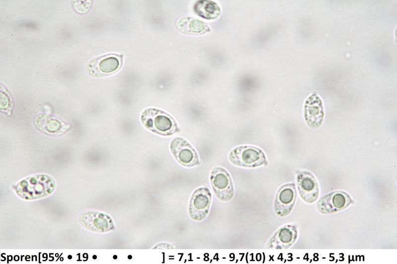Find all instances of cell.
Masks as SVG:
<instances>
[{
  "label": "cell",
  "mask_w": 397,
  "mask_h": 264,
  "mask_svg": "<svg viewBox=\"0 0 397 264\" xmlns=\"http://www.w3.org/2000/svg\"><path fill=\"white\" fill-rule=\"evenodd\" d=\"M53 178L46 175L30 176L19 182L15 187L17 194L26 200H33L47 196L55 187Z\"/></svg>",
  "instance_id": "obj_1"
},
{
  "label": "cell",
  "mask_w": 397,
  "mask_h": 264,
  "mask_svg": "<svg viewBox=\"0 0 397 264\" xmlns=\"http://www.w3.org/2000/svg\"><path fill=\"white\" fill-rule=\"evenodd\" d=\"M140 120L146 128L159 135L170 136L179 131L175 119L157 108L145 109L141 115Z\"/></svg>",
  "instance_id": "obj_2"
},
{
  "label": "cell",
  "mask_w": 397,
  "mask_h": 264,
  "mask_svg": "<svg viewBox=\"0 0 397 264\" xmlns=\"http://www.w3.org/2000/svg\"><path fill=\"white\" fill-rule=\"evenodd\" d=\"M229 159L233 164L244 167L255 168L267 164L264 152L252 146L235 148L230 152Z\"/></svg>",
  "instance_id": "obj_3"
},
{
  "label": "cell",
  "mask_w": 397,
  "mask_h": 264,
  "mask_svg": "<svg viewBox=\"0 0 397 264\" xmlns=\"http://www.w3.org/2000/svg\"><path fill=\"white\" fill-rule=\"evenodd\" d=\"M210 180L217 198L223 202L232 200L234 195L233 183L229 172L221 167H214L210 173Z\"/></svg>",
  "instance_id": "obj_4"
},
{
  "label": "cell",
  "mask_w": 397,
  "mask_h": 264,
  "mask_svg": "<svg viewBox=\"0 0 397 264\" xmlns=\"http://www.w3.org/2000/svg\"><path fill=\"white\" fill-rule=\"evenodd\" d=\"M212 200V195L206 187H200L193 193L189 206V213L196 221H201L205 218L209 213Z\"/></svg>",
  "instance_id": "obj_5"
},
{
  "label": "cell",
  "mask_w": 397,
  "mask_h": 264,
  "mask_svg": "<svg viewBox=\"0 0 397 264\" xmlns=\"http://www.w3.org/2000/svg\"><path fill=\"white\" fill-rule=\"evenodd\" d=\"M122 63V56L117 54H109L96 57L87 64V71L94 77H102L117 71Z\"/></svg>",
  "instance_id": "obj_6"
},
{
  "label": "cell",
  "mask_w": 397,
  "mask_h": 264,
  "mask_svg": "<svg viewBox=\"0 0 397 264\" xmlns=\"http://www.w3.org/2000/svg\"><path fill=\"white\" fill-rule=\"evenodd\" d=\"M170 150L177 161L184 166L193 167L200 163L197 152L184 138H174L170 143Z\"/></svg>",
  "instance_id": "obj_7"
},
{
  "label": "cell",
  "mask_w": 397,
  "mask_h": 264,
  "mask_svg": "<svg viewBox=\"0 0 397 264\" xmlns=\"http://www.w3.org/2000/svg\"><path fill=\"white\" fill-rule=\"evenodd\" d=\"M297 197L295 185L288 183L281 186L276 194L274 209L276 214L280 217L288 215L292 211Z\"/></svg>",
  "instance_id": "obj_8"
},
{
  "label": "cell",
  "mask_w": 397,
  "mask_h": 264,
  "mask_svg": "<svg viewBox=\"0 0 397 264\" xmlns=\"http://www.w3.org/2000/svg\"><path fill=\"white\" fill-rule=\"evenodd\" d=\"M350 196L343 191H334L321 198L318 210L323 213H331L342 210L353 203Z\"/></svg>",
  "instance_id": "obj_9"
},
{
  "label": "cell",
  "mask_w": 397,
  "mask_h": 264,
  "mask_svg": "<svg viewBox=\"0 0 397 264\" xmlns=\"http://www.w3.org/2000/svg\"><path fill=\"white\" fill-rule=\"evenodd\" d=\"M79 221L85 228L95 232H107L114 228L113 221L109 215L97 211H88L83 213L80 216Z\"/></svg>",
  "instance_id": "obj_10"
},
{
  "label": "cell",
  "mask_w": 397,
  "mask_h": 264,
  "mask_svg": "<svg viewBox=\"0 0 397 264\" xmlns=\"http://www.w3.org/2000/svg\"><path fill=\"white\" fill-rule=\"evenodd\" d=\"M298 231L295 226L286 225L280 227L271 237L266 246V249H286L296 241Z\"/></svg>",
  "instance_id": "obj_11"
},
{
  "label": "cell",
  "mask_w": 397,
  "mask_h": 264,
  "mask_svg": "<svg viewBox=\"0 0 397 264\" xmlns=\"http://www.w3.org/2000/svg\"><path fill=\"white\" fill-rule=\"evenodd\" d=\"M324 115L323 103L316 94L306 100L304 106V117L309 126L317 128L322 124Z\"/></svg>",
  "instance_id": "obj_12"
},
{
  "label": "cell",
  "mask_w": 397,
  "mask_h": 264,
  "mask_svg": "<svg viewBox=\"0 0 397 264\" xmlns=\"http://www.w3.org/2000/svg\"><path fill=\"white\" fill-rule=\"evenodd\" d=\"M297 186L302 199L308 203L315 202L319 194L318 183L308 171L300 172L297 177Z\"/></svg>",
  "instance_id": "obj_13"
},
{
  "label": "cell",
  "mask_w": 397,
  "mask_h": 264,
  "mask_svg": "<svg viewBox=\"0 0 397 264\" xmlns=\"http://www.w3.org/2000/svg\"><path fill=\"white\" fill-rule=\"evenodd\" d=\"M36 126L43 133L50 135H60L67 129L63 121L49 116L40 115L35 120Z\"/></svg>",
  "instance_id": "obj_14"
},
{
  "label": "cell",
  "mask_w": 397,
  "mask_h": 264,
  "mask_svg": "<svg viewBox=\"0 0 397 264\" xmlns=\"http://www.w3.org/2000/svg\"><path fill=\"white\" fill-rule=\"evenodd\" d=\"M176 26L181 32L188 34H201L209 30L206 23L190 17L179 19L176 22Z\"/></svg>",
  "instance_id": "obj_15"
},
{
  "label": "cell",
  "mask_w": 397,
  "mask_h": 264,
  "mask_svg": "<svg viewBox=\"0 0 397 264\" xmlns=\"http://www.w3.org/2000/svg\"><path fill=\"white\" fill-rule=\"evenodd\" d=\"M194 9L198 15L207 19L217 18L221 12L218 4L209 0L198 1L195 5Z\"/></svg>",
  "instance_id": "obj_16"
},
{
  "label": "cell",
  "mask_w": 397,
  "mask_h": 264,
  "mask_svg": "<svg viewBox=\"0 0 397 264\" xmlns=\"http://www.w3.org/2000/svg\"><path fill=\"white\" fill-rule=\"evenodd\" d=\"M71 258H72V257H71V256H70V255H69V256H68V259H71Z\"/></svg>",
  "instance_id": "obj_17"
}]
</instances>
